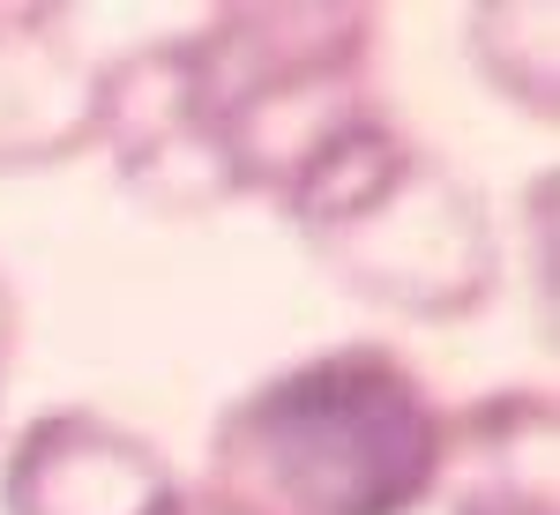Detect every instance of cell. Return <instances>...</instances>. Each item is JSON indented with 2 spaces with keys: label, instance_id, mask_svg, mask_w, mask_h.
Returning a JSON list of instances; mask_svg holds the SVG:
<instances>
[{
  "label": "cell",
  "instance_id": "1",
  "mask_svg": "<svg viewBox=\"0 0 560 515\" xmlns=\"http://www.w3.org/2000/svg\"><path fill=\"white\" fill-rule=\"evenodd\" d=\"M448 411L396 343L351 337L240 388L210 426L195 515H419Z\"/></svg>",
  "mask_w": 560,
  "mask_h": 515
},
{
  "label": "cell",
  "instance_id": "2",
  "mask_svg": "<svg viewBox=\"0 0 560 515\" xmlns=\"http://www.w3.org/2000/svg\"><path fill=\"white\" fill-rule=\"evenodd\" d=\"M195 128L224 195L292 202L306 172L382 113V8L359 0H255L173 31Z\"/></svg>",
  "mask_w": 560,
  "mask_h": 515
},
{
  "label": "cell",
  "instance_id": "3",
  "mask_svg": "<svg viewBox=\"0 0 560 515\" xmlns=\"http://www.w3.org/2000/svg\"><path fill=\"white\" fill-rule=\"evenodd\" d=\"M284 216L351 300L404 321H471L501 292V232L486 195L396 128L388 105L306 172Z\"/></svg>",
  "mask_w": 560,
  "mask_h": 515
},
{
  "label": "cell",
  "instance_id": "4",
  "mask_svg": "<svg viewBox=\"0 0 560 515\" xmlns=\"http://www.w3.org/2000/svg\"><path fill=\"white\" fill-rule=\"evenodd\" d=\"M0 515H195V493L150 433L68 403L15 426L0 456Z\"/></svg>",
  "mask_w": 560,
  "mask_h": 515
},
{
  "label": "cell",
  "instance_id": "5",
  "mask_svg": "<svg viewBox=\"0 0 560 515\" xmlns=\"http://www.w3.org/2000/svg\"><path fill=\"white\" fill-rule=\"evenodd\" d=\"M97 68L68 8H0V172L97 150Z\"/></svg>",
  "mask_w": 560,
  "mask_h": 515
},
{
  "label": "cell",
  "instance_id": "6",
  "mask_svg": "<svg viewBox=\"0 0 560 515\" xmlns=\"http://www.w3.org/2000/svg\"><path fill=\"white\" fill-rule=\"evenodd\" d=\"M553 441L560 411L553 388H486L448 411V448H441V501L448 515H560L553 493Z\"/></svg>",
  "mask_w": 560,
  "mask_h": 515
},
{
  "label": "cell",
  "instance_id": "7",
  "mask_svg": "<svg viewBox=\"0 0 560 515\" xmlns=\"http://www.w3.org/2000/svg\"><path fill=\"white\" fill-rule=\"evenodd\" d=\"M464 45H471V68L501 90L516 113L530 120H553L560 113V75H553V8L538 0H493L464 15Z\"/></svg>",
  "mask_w": 560,
  "mask_h": 515
},
{
  "label": "cell",
  "instance_id": "8",
  "mask_svg": "<svg viewBox=\"0 0 560 515\" xmlns=\"http://www.w3.org/2000/svg\"><path fill=\"white\" fill-rule=\"evenodd\" d=\"M8 359H15V292L0 277V382H8Z\"/></svg>",
  "mask_w": 560,
  "mask_h": 515
}]
</instances>
